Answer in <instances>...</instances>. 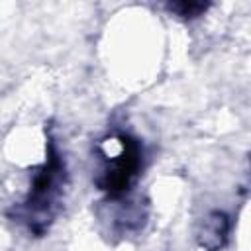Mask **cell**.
<instances>
[{"instance_id": "1", "label": "cell", "mask_w": 251, "mask_h": 251, "mask_svg": "<svg viewBox=\"0 0 251 251\" xmlns=\"http://www.w3.org/2000/svg\"><path fill=\"white\" fill-rule=\"evenodd\" d=\"M63 173H65V169H63L61 157L51 147L47 163L33 176L29 196L24 202V212H25L29 229H33L35 233H41L49 226V222L53 220L55 204H57L59 194H61Z\"/></svg>"}, {"instance_id": "2", "label": "cell", "mask_w": 251, "mask_h": 251, "mask_svg": "<svg viewBox=\"0 0 251 251\" xmlns=\"http://www.w3.org/2000/svg\"><path fill=\"white\" fill-rule=\"evenodd\" d=\"M114 139L116 151L108 153L104 151V165L96 176V184L100 190L108 192L110 196H120L129 186L139 175L141 169V159H143V149L141 143L127 135V133H118Z\"/></svg>"}, {"instance_id": "3", "label": "cell", "mask_w": 251, "mask_h": 251, "mask_svg": "<svg viewBox=\"0 0 251 251\" xmlns=\"http://www.w3.org/2000/svg\"><path fill=\"white\" fill-rule=\"evenodd\" d=\"M229 216L222 210H212L204 216L198 229V243L206 251H220L229 235Z\"/></svg>"}, {"instance_id": "4", "label": "cell", "mask_w": 251, "mask_h": 251, "mask_svg": "<svg viewBox=\"0 0 251 251\" xmlns=\"http://www.w3.org/2000/svg\"><path fill=\"white\" fill-rule=\"evenodd\" d=\"M206 8H208V4H202V2H176V4H169V10L175 12L176 16H180V18L200 16Z\"/></svg>"}]
</instances>
